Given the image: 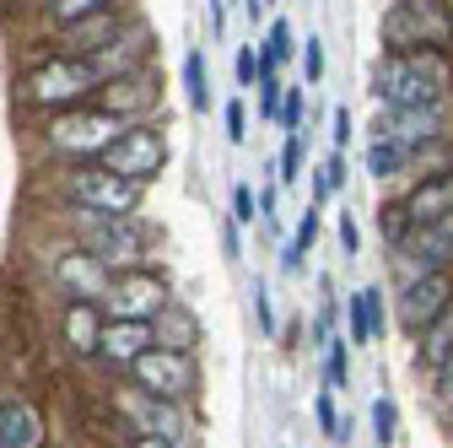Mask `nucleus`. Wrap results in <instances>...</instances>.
Returning a JSON list of instances; mask_svg holds the SVG:
<instances>
[{"mask_svg": "<svg viewBox=\"0 0 453 448\" xmlns=\"http://www.w3.org/2000/svg\"><path fill=\"white\" fill-rule=\"evenodd\" d=\"M97 329H103V308H97V303L60 297V313H54V335H60V346H65L76 362H92V357H97Z\"/></svg>", "mask_w": 453, "mask_h": 448, "instance_id": "nucleus-17", "label": "nucleus"}, {"mask_svg": "<svg viewBox=\"0 0 453 448\" xmlns=\"http://www.w3.org/2000/svg\"><path fill=\"white\" fill-rule=\"evenodd\" d=\"M125 448H173V443H162V437H151V432H130Z\"/></svg>", "mask_w": 453, "mask_h": 448, "instance_id": "nucleus-42", "label": "nucleus"}, {"mask_svg": "<svg viewBox=\"0 0 453 448\" xmlns=\"http://www.w3.org/2000/svg\"><path fill=\"white\" fill-rule=\"evenodd\" d=\"M313 416H319V432H324V437L346 443V421H340V411H334V389H324V395L313 400Z\"/></svg>", "mask_w": 453, "mask_h": 448, "instance_id": "nucleus-30", "label": "nucleus"}, {"mask_svg": "<svg viewBox=\"0 0 453 448\" xmlns=\"http://www.w3.org/2000/svg\"><path fill=\"white\" fill-rule=\"evenodd\" d=\"M329 135H334V151L351 141V108H334V130H329Z\"/></svg>", "mask_w": 453, "mask_h": 448, "instance_id": "nucleus-41", "label": "nucleus"}, {"mask_svg": "<svg viewBox=\"0 0 453 448\" xmlns=\"http://www.w3.org/2000/svg\"><path fill=\"white\" fill-rule=\"evenodd\" d=\"M367 92L383 108H421L437 97H453V66L448 49H411V54H378L367 71Z\"/></svg>", "mask_w": 453, "mask_h": 448, "instance_id": "nucleus-1", "label": "nucleus"}, {"mask_svg": "<svg viewBox=\"0 0 453 448\" xmlns=\"http://www.w3.org/2000/svg\"><path fill=\"white\" fill-rule=\"evenodd\" d=\"M265 6H275V0H265Z\"/></svg>", "mask_w": 453, "mask_h": 448, "instance_id": "nucleus-49", "label": "nucleus"}, {"mask_svg": "<svg viewBox=\"0 0 453 448\" xmlns=\"http://www.w3.org/2000/svg\"><path fill=\"white\" fill-rule=\"evenodd\" d=\"M108 174H119V179H135V184H157L162 174V162H167V141L157 130V120H141V125H125V135L113 141L103 157H97Z\"/></svg>", "mask_w": 453, "mask_h": 448, "instance_id": "nucleus-9", "label": "nucleus"}, {"mask_svg": "<svg viewBox=\"0 0 453 448\" xmlns=\"http://www.w3.org/2000/svg\"><path fill=\"white\" fill-rule=\"evenodd\" d=\"M151 54H157V38H151V27L130 12V22L113 33L97 54H87V60H92L97 76L108 81V76H125V71H135V66H151Z\"/></svg>", "mask_w": 453, "mask_h": 448, "instance_id": "nucleus-11", "label": "nucleus"}, {"mask_svg": "<svg viewBox=\"0 0 453 448\" xmlns=\"http://www.w3.org/2000/svg\"><path fill=\"white\" fill-rule=\"evenodd\" d=\"M173 297V287H167V275L157 265H130V270H113L108 275V292H103V319H157L162 303Z\"/></svg>", "mask_w": 453, "mask_h": 448, "instance_id": "nucleus-7", "label": "nucleus"}, {"mask_svg": "<svg viewBox=\"0 0 453 448\" xmlns=\"http://www.w3.org/2000/svg\"><path fill=\"white\" fill-rule=\"evenodd\" d=\"M340 189H346V157L329 151V157L313 167V205H324V200H329V195H340Z\"/></svg>", "mask_w": 453, "mask_h": 448, "instance_id": "nucleus-26", "label": "nucleus"}, {"mask_svg": "<svg viewBox=\"0 0 453 448\" xmlns=\"http://www.w3.org/2000/svg\"><path fill=\"white\" fill-rule=\"evenodd\" d=\"M313 238H319V205H308V211L297 216V233H292V243L308 254V249H313Z\"/></svg>", "mask_w": 453, "mask_h": 448, "instance_id": "nucleus-37", "label": "nucleus"}, {"mask_svg": "<svg viewBox=\"0 0 453 448\" xmlns=\"http://www.w3.org/2000/svg\"><path fill=\"white\" fill-rule=\"evenodd\" d=\"M113 6H130V0H43V33L65 27V22H81V17H97V12H113Z\"/></svg>", "mask_w": 453, "mask_h": 448, "instance_id": "nucleus-23", "label": "nucleus"}, {"mask_svg": "<svg viewBox=\"0 0 453 448\" xmlns=\"http://www.w3.org/2000/svg\"><path fill=\"white\" fill-rule=\"evenodd\" d=\"M43 270H49V287L60 292V297H76V303H103V292H108V265H97L81 243H71V238H60L49 249V259H43Z\"/></svg>", "mask_w": 453, "mask_h": 448, "instance_id": "nucleus-10", "label": "nucleus"}, {"mask_svg": "<svg viewBox=\"0 0 453 448\" xmlns=\"http://www.w3.org/2000/svg\"><path fill=\"white\" fill-rule=\"evenodd\" d=\"M448 303H453V270H421L411 287H400V324L421 335Z\"/></svg>", "mask_w": 453, "mask_h": 448, "instance_id": "nucleus-12", "label": "nucleus"}, {"mask_svg": "<svg viewBox=\"0 0 453 448\" xmlns=\"http://www.w3.org/2000/svg\"><path fill=\"white\" fill-rule=\"evenodd\" d=\"M297 49H303V76H308V87H319L324 81V38H303Z\"/></svg>", "mask_w": 453, "mask_h": 448, "instance_id": "nucleus-34", "label": "nucleus"}, {"mask_svg": "<svg viewBox=\"0 0 453 448\" xmlns=\"http://www.w3.org/2000/svg\"><path fill=\"white\" fill-rule=\"evenodd\" d=\"M254 313H259V329L265 335H275L280 324H275V303H270V287H254Z\"/></svg>", "mask_w": 453, "mask_h": 448, "instance_id": "nucleus-38", "label": "nucleus"}, {"mask_svg": "<svg viewBox=\"0 0 453 448\" xmlns=\"http://www.w3.org/2000/svg\"><path fill=\"white\" fill-rule=\"evenodd\" d=\"M233 76H238V87H254V81H259V54H254L249 43L233 54Z\"/></svg>", "mask_w": 453, "mask_h": 448, "instance_id": "nucleus-36", "label": "nucleus"}, {"mask_svg": "<svg viewBox=\"0 0 453 448\" xmlns=\"http://www.w3.org/2000/svg\"><path fill=\"white\" fill-rule=\"evenodd\" d=\"M43 448H60V443H54V437H49V443H43Z\"/></svg>", "mask_w": 453, "mask_h": 448, "instance_id": "nucleus-47", "label": "nucleus"}, {"mask_svg": "<svg viewBox=\"0 0 453 448\" xmlns=\"http://www.w3.org/2000/svg\"><path fill=\"white\" fill-rule=\"evenodd\" d=\"M303 120H308V97H303V87H287V92H280V108H275V125L287 135H297Z\"/></svg>", "mask_w": 453, "mask_h": 448, "instance_id": "nucleus-29", "label": "nucleus"}, {"mask_svg": "<svg viewBox=\"0 0 453 448\" xmlns=\"http://www.w3.org/2000/svg\"><path fill=\"white\" fill-rule=\"evenodd\" d=\"M119 135H125V120L97 108V103H76V108H60V114H38V125H33V141H38L49 167L97 162Z\"/></svg>", "mask_w": 453, "mask_h": 448, "instance_id": "nucleus-2", "label": "nucleus"}, {"mask_svg": "<svg viewBox=\"0 0 453 448\" xmlns=\"http://www.w3.org/2000/svg\"><path fill=\"white\" fill-rule=\"evenodd\" d=\"M221 249H226V259H238V221H226V228H221Z\"/></svg>", "mask_w": 453, "mask_h": 448, "instance_id": "nucleus-43", "label": "nucleus"}, {"mask_svg": "<svg viewBox=\"0 0 453 448\" xmlns=\"http://www.w3.org/2000/svg\"><path fill=\"white\" fill-rule=\"evenodd\" d=\"M303 146H308V130H297V135L280 141V157H275V179L280 184H297L303 179Z\"/></svg>", "mask_w": 453, "mask_h": 448, "instance_id": "nucleus-28", "label": "nucleus"}, {"mask_svg": "<svg viewBox=\"0 0 453 448\" xmlns=\"http://www.w3.org/2000/svg\"><path fill=\"white\" fill-rule=\"evenodd\" d=\"M303 259H308V254H303L297 243H287V249H280V265H287V270H303Z\"/></svg>", "mask_w": 453, "mask_h": 448, "instance_id": "nucleus-44", "label": "nucleus"}, {"mask_svg": "<svg viewBox=\"0 0 453 448\" xmlns=\"http://www.w3.org/2000/svg\"><path fill=\"white\" fill-rule=\"evenodd\" d=\"M97 87H103V76H97L92 60H81V54H54V49H43L38 60L22 71L17 97H22L27 114L38 120V114H60V108L92 103Z\"/></svg>", "mask_w": 453, "mask_h": 448, "instance_id": "nucleus-4", "label": "nucleus"}, {"mask_svg": "<svg viewBox=\"0 0 453 448\" xmlns=\"http://www.w3.org/2000/svg\"><path fill=\"white\" fill-rule=\"evenodd\" d=\"M442 17H448V27H453V0H442Z\"/></svg>", "mask_w": 453, "mask_h": 448, "instance_id": "nucleus-46", "label": "nucleus"}, {"mask_svg": "<svg viewBox=\"0 0 453 448\" xmlns=\"http://www.w3.org/2000/svg\"><path fill=\"white\" fill-rule=\"evenodd\" d=\"M146 346H151V324H146V319H103V329H97V357H92V362L125 378V367H130Z\"/></svg>", "mask_w": 453, "mask_h": 448, "instance_id": "nucleus-15", "label": "nucleus"}, {"mask_svg": "<svg viewBox=\"0 0 453 448\" xmlns=\"http://www.w3.org/2000/svg\"><path fill=\"white\" fill-rule=\"evenodd\" d=\"M340 249H346V254H357V249H362V228H357V216H351V211L340 216Z\"/></svg>", "mask_w": 453, "mask_h": 448, "instance_id": "nucleus-39", "label": "nucleus"}, {"mask_svg": "<svg viewBox=\"0 0 453 448\" xmlns=\"http://www.w3.org/2000/svg\"><path fill=\"white\" fill-rule=\"evenodd\" d=\"M130 22V6H113V12H97V17H81V22H65V27H54V33H43V49H54V54H97L113 33H119Z\"/></svg>", "mask_w": 453, "mask_h": 448, "instance_id": "nucleus-13", "label": "nucleus"}, {"mask_svg": "<svg viewBox=\"0 0 453 448\" xmlns=\"http://www.w3.org/2000/svg\"><path fill=\"white\" fill-rule=\"evenodd\" d=\"M432 378H437V395H442V400L453 406V351H448V357H442V362L432 367Z\"/></svg>", "mask_w": 453, "mask_h": 448, "instance_id": "nucleus-40", "label": "nucleus"}, {"mask_svg": "<svg viewBox=\"0 0 453 448\" xmlns=\"http://www.w3.org/2000/svg\"><path fill=\"white\" fill-rule=\"evenodd\" d=\"M254 92H259V120H275V108H280V92H287V81H280V71L259 76V81H254Z\"/></svg>", "mask_w": 453, "mask_h": 448, "instance_id": "nucleus-33", "label": "nucleus"}, {"mask_svg": "<svg viewBox=\"0 0 453 448\" xmlns=\"http://www.w3.org/2000/svg\"><path fill=\"white\" fill-rule=\"evenodd\" d=\"M367 174L372 179H400L405 174V146L388 141V135H372L367 141Z\"/></svg>", "mask_w": 453, "mask_h": 448, "instance_id": "nucleus-24", "label": "nucleus"}, {"mask_svg": "<svg viewBox=\"0 0 453 448\" xmlns=\"http://www.w3.org/2000/svg\"><path fill=\"white\" fill-rule=\"evenodd\" d=\"M394 437H400V411H394V400L383 395V400L372 406V443L383 448V443H394Z\"/></svg>", "mask_w": 453, "mask_h": 448, "instance_id": "nucleus-31", "label": "nucleus"}, {"mask_svg": "<svg viewBox=\"0 0 453 448\" xmlns=\"http://www.w3.org/2000/svg\"><path fill=\"white\" fill-rule=\"evenodd\" d=\"M394 249H400L405 259H416L421 270H453V211L421 221V228H405V238Z\"/></svg>", "mask_w": 453, "mask_h": 448, "instance_id": "nucleus-16", "label": "nucleus"}, {"mask_svg": "<svg viewBox=\"0 0 453 448\" xmlns=\"http://www.w3.org/2000/svg\"><path fill=\"white\" fill-rule=\"evenodd\" d=\"M49 443V416L33 395L0 389V448H43Z\"/></svg>", "mask_w": 453, "mask_h": 448, "instance_id": "nucleus-14", "label": "nucleus"}, {"mask_svg": "<svg viewBox=\"0 0 453 448\" xmlns=\"http://www.w3.org/2000/svg\"><path fill=\"white\" fill-rule=\"evenodd\" d=\"M448 351H453V303H448V308L421 329V335H416V357H421V367H426V373H432Z\"/></svg>", "mask_w": 453, "mask_h": 448, "instance_id": "nucleus-22", "label": "nucleus"}, {"mask_svg": "<svg viewBox=\"0 0 453 448\" xmlns=\"http://www.w3.org/2000/svg\"><path fill=\"white\" fill-rule=\"evenodd\" d=\"M226 221H238V228H249V221H259V200L249 184H233V216Z\"/></svg>", "mask_w": 453, "mask_h": 448, "instance_id": "nucleus-35", "label": "nucleus"}, {"mask_svg": "<svg viewBox=\"0 0 453 448\" xmlns=\"http://www.w3.org/2000/svg\"><path fill=\"white\" fill-rule=\"evenodd\" d=\"M400 6H405V0H400Z\"/></svg>", "mask_w": 453, "mask_h": 448, "instance_id": "nucleus-50", "label": "nucleus"}, {"mask_svg": "<svg viewBox=\"0 0 453 448\" xmlns=\"http://www.w3.org/2000/svg\"><path fill=\"white\" fill-rule=\"evenodd\" d=\"M346 378H351V346L346 341H324V389H346Z\"/></svg>", "mask_w": 453, "mask_h": 448, "instance_id": "nucleus-27", "label": "nucleus"}, {"mask_svg": "<svg viewBox=\"0 0 453 448\" xmlns=\"http://www.w3.org/2000/svg\"><path fill=\"white\" fill-rule=\"evenodd\" d=\"M49 195L54 205H81V211H103V216H135L146 200V184L108 174L103 162H60L49 167Z\"/></svg>", "mask_w": 453, "mask_h": 448, "instance_id": "nucleus-5", "label": "nucleus"}, {"mask_svg": "<svg viewBox=\"0 0 453 448\" xmlns=\"http://www.w3.org/2000/svg\"><path fill=\"white\" fill-rule=\"evenodd\" d=\"M254 54H259V76L280 71V66H287L292 54H297V33H292V22H287V17H275V22L265 27V43H259Z\"/></svg>", "mask_w": 453, "mask_h": 448, "instance_id": "nucleus-21", "label": "nucleus"}, {"mask_svg": "<svg viewBox=\"0 0 453 448\" xmlns=\"http://www.w3.org/2000/svg\"><path fill=\"white\" fill-rule=\"evenodd\" d=\"M151 346H167V351H195V346H200V319H195V308L167 297V303H162V313L151 319Z\"/></svg>", "mask_w": 453, "mask_h": 448, "instance_id": "nucleus-19", "label": "nucleus"}, {"mask_svg": "<svg viewBox=\"0 0 453 448\" xmlns=\"http://www.w3.org/2000/svg\"><path fill=\"white\" fill-rule=\"evenodd\" d=\"M0 373H6V357H0Z\"/></svg>", "mask_w": 453, "mask_h": 448, "instance_id": "nucleus-48", "label": "nucleus"}, {"mask_svg": "<svg viewBox=\"0 0 453 448\" xmlns=\"http://www.w3.org/2000/svg\"><path fill=\"white\" fill-rule=\"evenodd\" d=\"M125 383L141 389L151 400H167V406H189L200 395V362L195 351H167V346H146L130 367H125Z\"/></svg>", "mask_w": 453, "mask_h": 448, "instance_id": "nucleus-6", "label": "nucleus"}, {"mask_svg": "<svg viewBox=\"0 0 453 448\" xmlns=\"http://www.w3.org/2000/svg\"><path fill=\"white\" fill-rule=\"evenodd\" d=\"M211 33H226V0H211Z\"/></svg>", "mask_w": 453, "mask_h": 448, "instance_id": "nucleus-45", "label": "nucleus"}, {"mask_svg": "<svg viewBox=\"0 0 453 448\" xmlns=\"http://www.w3.org/2000/svg\"><path fill=\"white\" fill-rule=\"evenodd\" d=\"M448 211H453V174L416 179V184L400 195V216H405V228H421V221L448 216Z\"/></svg>", "mask_w": 453, "mask_h": 448, "instance_id": "nucleus-18", "label": "nucleus"}, {"mask_svg": "<svg viewBox=\"0 0 453 448\" xmlns=\"http://www.w3.org/2000/svg\"><path fill=\"white\" fill-rule=\"evenodd\" d=\"M221 130H226V141H233V146H243V135H249V108H243V97H226L221 103Z\"/></svg>", "mask_w": 453, "mask_h": 448, "instance_id": "nucleus-32", "label": "nucleus"}, {"mask_svg": "<svg viewBox=\"0 0 453 448\" xmlns=\"http://www.w3.org/2000/svg\"><path fill=\"white\" fill-rule=\"evenodd\" d=\"M184 92H189V108H211V71H205V54L200 49H189L184 54Z\"/></svg>", "mask_w": 453, "mask_h": 448, "instance_id": "nucleus-25", "label": "nucleus"}, {"mask_svg": "<svg viewBox=\"0 0 453 448\" xmlns=\"http://www.w3.org/2000/svg\"><path fill=\"white\" fill-rule=\"evenodd\" d=\"M60 238L81 243L108 270L151 265V233H146V221H135V216H103V211L60 205Z\"/></svg>", "mask_w": 453, "mask_h": 448, "instance_id": "nucleus-3", "label": "nucleus"}, {"mask_svg": "<svg viewBox=\"0 0 453 448\" xmlns=\"http://www.w3.org/2000/svg\"><path fill=\"white\" fill-rule=\"evenodd\" d=\"M92 103L108 108V114H119L125 125L157 120V114H162V71H157V60H151V66H135V71H125V76H108Z\"/></svg>", "mask_w": 453, "mask_h": 448, "instance_id": "nucleus-8", "label": "nucleus"}, {"mask_svg": "<svg viewBox=\"0 0 453 448\" xmlns=\"http://www.w3.org/2000/svg\"><path fill=\"white\" fill-rule=\"evenodd\" d=\"M346 308H351V346H372L378 335H383V292L362 287Z\"/></svg>", "mask_w": 453, "mask_h": 448, "instance_id": "nucleus-20", "label": "nucleus"}]
</instances>
